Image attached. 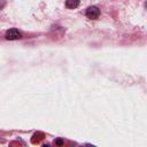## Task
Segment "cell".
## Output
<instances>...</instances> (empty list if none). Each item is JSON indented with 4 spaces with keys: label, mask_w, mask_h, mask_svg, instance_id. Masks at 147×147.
I'll return each mask as SVG.
<instances>
[{
    "label": "cell",
    "mask_w": 147,
    "mask_h": 147,
    "mask_svg": "<svg viewBox=\"0 0 147 147\" xmlns=\"http://www.w3.org/2000/svg\"><path fill=\"white\" fill-rule=\"evenodd\" d=\"M100 16V9L95 6H90L86 9V17L90 20H96Z\"/></svg>",
    "instance_id": "1"
},
{
    "label": "cell",
    "mask_w": 147,
    "mask_h": 147,
    "mask_svg": "<svg viewBox=\"0 0 147 147\" xmlns=\"http://www.w3.org/2000/svg\"><path fill=\"white\" fill-rule=\"evenodd\" d=\"M79 6V0H65V7L69 9H75Z\"/></svg>",
    "instance_id": "3"
},
{
    "label": "cell",
    "mask_w": 147,
    "mask_h": 147,
    "mask_svg": "<svg viewBox=\"0 0 147 147\" xmlns=\"http://www.w3.org/2000/svg\"><path fill=\"white\" fill-rule=\"evenodd\" d=\"M5 5H6V1L5 0H0V9H2L5 7Z\"/></svg>",
    "instance_id": "5"
},
{
    "label": "cell",
    "mask_w": 147,
    "mask_h": 147,
    "mask_svg": "<svg viewBox=\"0 0 147 147\" xmlns=\"http://www.w3.org/2000/svg\"><path fill=\"white\" fill-rule=\"evenodd\" d=\"M63 139L62 138H57V139H55V145H57V146H62L63 145Z\"/></svg>",
    "instance_id": "4"
},
{
    "label": "cell",
    "mask_w": 147,
    "mask_h": 147,
    "mask_svg": "<svg viewBox=\"0 0 147 147\" xmlns=\"http://www.w3.org/2000/svg\"><path fill=\"white\" fill-rule=\"evenodd\" d=\"M5 37L7 40H17V39L22 38V34L17 29H9V30H7Z\"/></svg>",
    "instance_id": "2"
}]
</instances>
